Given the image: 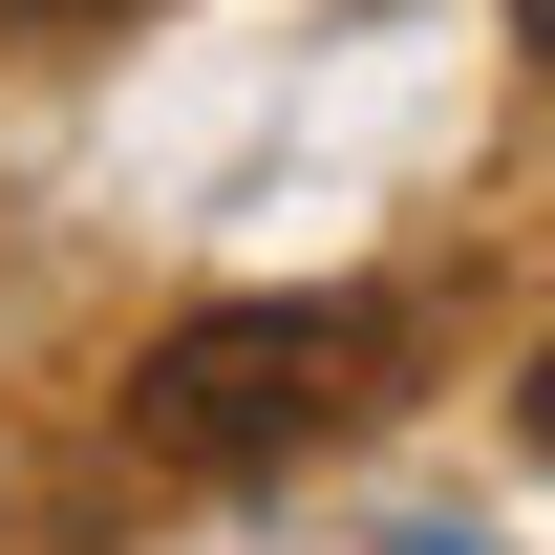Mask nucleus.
<instances>
[{
	"label": "nucleus",
	"mask_w": 555,
	"mask_h": 555,
	"mask_svg": "<svg viewBox=\"0 0 555 555\" xmlns=\"http://www.w3.org/2000/svg\"><path fill=\"white\" fill-rule=\"evenodd\" d=\"M0 22H129V0H0Z\"/></svg>",
	"instance_id": "2"
},
{
	"label": "nucleus",
	"mask_w": 555,
	"mask_h": 555,
	"mask_svg": "<svg viewBox=\"0 0 555 555\" xmlns=\"http://www.w3.org/2000/svg\"><path fill=\"white\" fill-rule=\"evenodd\" d=\"M385 363H406L385 299H214L129 363V427L171 470H299V449H343L385 406Z\"/></svg>",
	"instance_id": "1"
},
{
	"label": "nucleus",
	"mask_w": 555,
	"mask_h": 555,
	"mask_svg": "<svg viewBox=\"0 0 555 555\" xmlns=\"http://www.w3.org/2000/svg\"><path fill=\"white\" fill-rule=\"evenodd\" d=\"M534 449H555V363H534Z\"/></svg>",
	"instance_id": "4"
},
{
	"label": "nucleus",
	"mask_w": 555,
	"mask_h": 555,
	"mask_svg": "<svg viewBox=\"0 0 555 555\" xmlns=\"http://www.w3.org/2000/svg\"><path fill=\"white\" fill-rule=\"evenodd\" d=\"M513 43H534V65H555V0H513Z\"/></svg>",
	"instance_id": "3"
}]
</instances>
